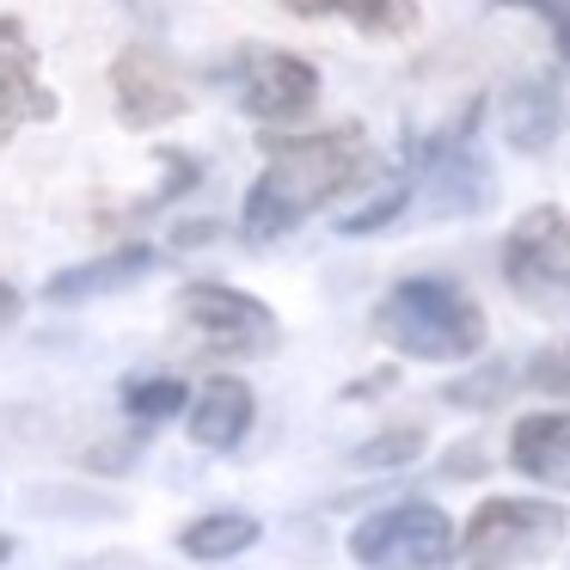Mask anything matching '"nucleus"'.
<instances>
[{
    "label": "nucleus",
    "mask_w": 570,
    "mask_h": 570,
    "mask_svg": "<svg viewBox=\"0 0 570 570\" xmlns=\"http://www.w3.org/2000/svg\"><path fill=\"white\" fill-rule=\"evenodd\" d=\"M362 173H368V141L356 124L313 129V136H271L264 141V173L252 178L246 209H239V234L252 246L295 234L307 215L344 197Z\"/></svg>",
    "instance_id": "nucleus-1"
},
{
    "label": "nucleus",
    "mask_w": 570,
    "mask_h": 570,
    "mask_svg": "<svg viewBox=\"0 0 570 570\" xmlns=\"http://www.w3.org/2000/svg\"><path fill=\"white\" fill-rule=\"evenodd\" d=\"M374 332L411 362H472L491 337V320L448 276H405L374 307Z\"/></svg>",
    "instance_id": "nucleus-2"
},
{
    "label": "nucleus",
    "mask_w": 570,
    "mask_h": 570,
    "mask_svg": "<svg viewBox=\"0 0 570 570\" xmlns=\"http://www.w3.org/2000/svg\"><path fill=\"white\" fill-rule=\"evenodd\" d=\"M570 533V509L552 497H484L454 533L460 570H515L533 558H552Z\"/></svg>",
    "instance_id": "nucleus-3"
},
{
    "label": "nucleus",
    "mask_w": 570,
    "mask_h": 570,
    "mask_svg": "<svg viewBox=\"0 0 570 570\" xmlns=\"http://www.w3.org/2000/svg\"><path fill=\"white\" fill-rule=\"evenodd\" d=\"M454 521L435 503H393L350 528V558L362 570H442L454 558Z\"/></svg>",
    "instance_id": "nucleus-4"
},
{
    "label": "nucleus",
    "mask_w": 570,
    "mask_h": 570,
    "mask_svg": "<svg viewBox=\"0 0 570 570\" xmlns=\"http://www.w3.org/2000/svg\"><path fill=\"white\" fill-rule=\"evenodd\" d=\"M503 283L540 313L570 307V215L558 203L528 209L503 234Z\"/></svg>",
    "instance_id": "nucleus-5"
},
{
    "label": "nucleus",
    "mask_w": 570,
    "mask_h": 570,
    "mask_svg": "<svg viewBox=\"0 0 570 570\" xmlns=\"http://www.w3.org/2000/svg\"><path fill=\"white\" fill-rule=\"evenodd\" d=\"M185 325L203 337L209 350H227V356H252V350H271L276 337V313L264 307L258 295L227 283H190L185 301H178Z\"/></svg>",
    "instance_id": "nucleus-6"
},
{
    "label": "nucleus",
    "mask_w": 570,
    "mask_h": 570,
    "mask_svg": "<svg viewBox=\"0 0 570 570\" xmlns=\"http://www.w3.org/2000/svg\"><path fill=\"white\" fill-rule=\"evenodd\" d=\"M234 87L258 124H295L320 105V68L288 50H246L234 62Z\"/></svg>",
    "instance_id": "nucleus-7"
},
{
    "label": "nucleus",
    "mask_w": 570,
    "mask_h": 570,
    "mask_svg": "<svg viewBox=\"0 0 570 570\" xmlns=\"http://www.w3.org/2000/svg\"><path fill=\"white\" fill-rule=\"evenodd\" d=\"M111 99H117V124L124 129H160V124H178L190 111V92L173 68L160 62L154 50H117L111 62Z\"/></svg>",
    "instance_id": "nucleus-8"
},
{
    "label": "nucleus",
    "mask_w": 570,
    "mask_h": 570,
    "mask_svg": "<svg viewBox=\"0 0 570 570\" xmlns=\"http://www.w3.org/2000/svg\"><path fill=\"white\" fill-rule=\"evenodd\" d=\"M252 417H258V399H252V386L239 381V374H215V381H203L197 399L185 405L190 442L209 448V454H227V448L246 442Z\"/></svg>",
    "instance_id": "nucleus-9"
},
{
    "label": "nucleus",
    "mask_w": 570,
    "mask_h": 570,
    "mask_svg": "<svg viewBox=\"0 0 570 570\" xmlns=\"http://www.w3.org/2000/svg\"><path fill=\"white\" fill-rule=\"evenodd\" d=\"M509 466L546 491H570V411H528L509 430Z\"/></svg>",
    "instance_id": "nucleus-10"
},
{
    "label": "nucleus",
    "mask_w": 570,
    "mask_h": 570,
    "mask_svg": "<svg viewBox=\"0 0 570 570\" xmlns=\"http://www.w3.org/2000/svg\"><path fill=\"white\" fill-rule=\"evenodd\" d=\"M154 264H160V252H154V246H141V239H129V246H111V252H99V258L75 264V271H56L50 283H43V301L68 307V301L117 295V288H129L136 276H148Z\"/></svg>",
    "instance_id": "nucleus-11"
},
{
    "label": "nucleus",
    "mask_w": 570,
    "mask_h": 570,
    "mask_svg": "<svg viewBox=\"0 0 570 570\" xmlns=\"http://www.w3.org/2000/svg\"><path fill=\"white\" fill-rule=\"evenodd\" d=\"M50 117H56V92L38 80V56L26 43L0 50V141H13L31 124H50Z\"/></svg>",
    "instance_id": "nucleus-12"
},
{
    "label": "nucleus",
    "mask_w": 570,
    "mask_h": 570,
    "mask_svg": "<svg viewBox=\"0 0 570 570\" xmlns=\"http://www.w3.org/2000/svg\"><path fill=\"white\" fill-rule=\"evenodd\" d=\"M295 19H350L368 38H405L417 26V0H283Z\"/></svg>",
    "instance_id": "nucleus-13"
},
{
    "label": "nucleus",
    "mask_w": 570,
    "mask_h": 570,
    "mask_svg": "<svg viewBox=\"0 0 570 570\" xmlns=\"http://www.w3.org/2000/svg\"><path fill=\"white\" fill-rule=\"evenodd\" d=\"M558 117H564V111H558L552 80H521V87L503 99V136L515 141L521 154H540V148H552Z\"/></svg>",
    "instance_id": "nucleus-14"
},
{
    "label": "nucleus",
    "mask_w": 570,
    "mask_h": 570,
    "mask_svg": "<svg viewBox=\"0 0 570 570\" xmlns=\"http://www.w3.org/2000/svg\"><path fill=\"white\" fill-rule=\"evenodd\" d=\"M264 540L258 515H239V509H215V515H197L185 533H178V552L197 558V564H215V558H239Z\"/></svg>",
    "instance_id": "nucleus-15"
},
{
    "label": "nucleus",
    "mask_w": 570,
    "mask_h": 570,
    "mask_svg": "<svg viewBox=\"0 0 570 570\" xmlns=\"http://www.w3.org/2000/svg\"><path fill=\"white\" fill-rule=\"evenodd\" d=\"M185 405H190V393H185V381H173V374H141V381L124 386V411L136 423H166Z\"/></svg>",
    "instance_id": "nucleus-16"
},
{
    "label": "nucleus",
    "mask_w": 570,
    "mask_h": 570,
    "mask_svg": "<svg viewBox=\"0 0 570 570\" xmlns=\"http://www.w3.org/2000/svg\"><path fill=\"white\" fill-rule=\"evenodd\" d=\"M423 454V430H386L368 448H356V466H399V460Z\"/></svg>",
    "instance_id": "nucleus-17"
},
{
    "label": "nucleus",
    "mask_w": 570,
    "mask_h": 570,
    "mask_svg": "<svg viewBox=\"0 0 570 570\" xmlns=\"http://www.w3.org/2000/svg\"><path fill=\"white\" fill-rule=\"evenodd\" d=\"M497 7H521V13H533L546 31H552L558 56L570 62V0H497Z\"/></svg>",
    "instance_id": "nucleus-18"
},
{
    "label": "nucleus",
    "mask_w": 570,
    "mask_h": 570,
    "mask_svg": "<svg viewBox=\"0 0 570 570\" xmlns=\"http://www.w3.org/2000/svg\"><path fill=\"white\" fill-rule=\"evenodd\" d=\"M405 203H411V190H405V185H393V190H381V203H374V209L344 215L337 227H344V234H374V227H381V222H393V215L405 209Z\"/></svg>",
    "instance_id": "nucleus-19"
},
{
    "label": "nucleus",
    "mask_w": 570,
    "mask_h": 570,
    "mask_svg": "<svg viewBox=\"0 0 570 570\" xmlns=\"http://www.w3.org/2000/svg\"><path fill=\"white\" fill-rule=\"evenodd\" d=\"M75 570H154V564L136 558V552H99V558H87V564H75Z\"/></svg>",
    "instance_id": "nucleus-20"
},
{
    "label": "nucleus",
    "mask_w": 570,
    "mask_h": 570,
    "mask_svg": "<svg viewBox=\"0 0 570 570\" xmlns=\"http://www.w3.org/2000/svg\"><path fill=\"white\" fill-rule=\"evenodd\" d=\"M13 43H26V26L13 13H0V50H13Z\"/></svg>",
    "instance_id": "nucleus-21"
},
{
    "label": "nucleus",
    "mask_w": 570,
    "mask_h": 570,
    "mask_svg": "<svg viewBox=\"0 0 570 570\" xmlns=\"http://www.w3.org/2000/svg\"><path fill=\"white\" fill-rule=\"evenodd\" d=\"M13 320H19V288H7V283H0V332H7Z\"/></svg>",
    "instance_id": "nucleus-22"
},
{
    "label": "nucleus",
    "mask_w": 570,
    "mask_h": 570,
    "mask_svg": "<svg viewBox=\"0 0 570 570\" xmlns=\"http://www.w3.org/2000/svg\"><path fill=\"white\" fill-rule=\"evenodd\" d=\"M7 558H13V540H7V533H0V564H7Z\"/></svg>",
    "instance_id": "nucleus-23"
}]
</instances>
